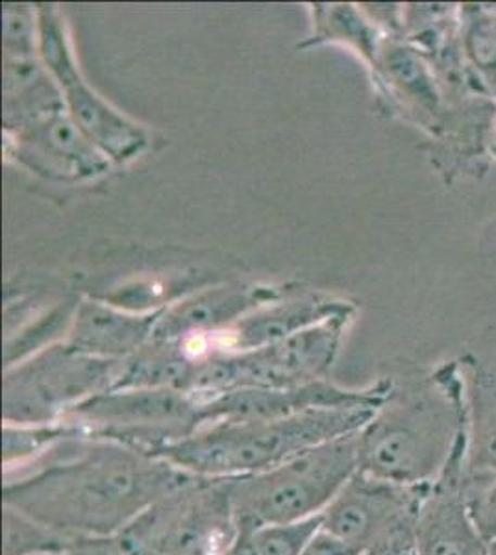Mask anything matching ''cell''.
Masks as SVG:
<instances>
[{
  "mask_svg": "<svg viewBox=\"0 0 496 555\" xmlns=\"http://www.w3.org/2000/svg\"><path fill=\"white\" fill-rule=\"evenodd\" d=\"M191 474L120 442L73 436L4 473L2 505L80 541H110Z\"/></svg>",
  "mask_w": 496,
  "mask_h": 555,
  "instance_id": "obj_1",
  "label": "cell"
},
{
  "mask_svg": "<svg viewBox=\"0 0 496 555\" xmlns=\"http://www.w3.org/2000/svg\"><path fill=\"white\" fill-rule=\"evenodd\" d=\"M466 385L446 361L391 391L358 431L359 473L398 486H432L466 447Z\"/></svg>",
  "mask_w": 496,
  "mask_h": 555,
  "instance_id": "obj_2",
  "label": "cell"
},
{
  "mask_svg": "<svg viewBox=\"0 0 496 555\" xmlns=\"http://www.w3.org/2000/svg\"><path fill=\"white\" fill-rule=\"evenodd\" d=\"M380 405L314 410L267 421L204 424L160 457L209 480H239L277 467L304 450L358 434Z\"/></svg>",
  "mask_w": 496,
  "mask_h": 555,
  "instance_id": "obj_3",
  "label": "cell"
},
{
  "mask_svg": "<svg viewBox=\"0 0 496 555\" xmlns=\"http://www.w3.org/2000/svg\"><path fill=\"white\" fill-rule=\"evenodd\" d=\"M359 470L358 434L322 442L277 467L232 480L241 530L321 517Z\"/></svg>",
  "mask_w": 496,
  "mask_h": 555,
  "instance_id": "obj_4",
  "label": "cell"
},
{
  "mask_svg": "<svg viewBox=\"0 0 496 555\" xmlns=\"http://www.w3.org/2000/svg\"><path fill=\"white\" fill-rule=\"evenodd\" d=\"M239 535L232 480L191 474L115 541L123 555H228Z\"/></svg>",
  "mask_w": 496,
  "mask_h": 555,
  "instance_id": "obj_5",
  "label": "cell"
},
{
  "mask_svg": "<svg viewBox=\"0 0 496 555\" xmlns=\"http://www.w3.org/2000/svg\"><path fill=\"white\" fill-rule=\"evenodd\" d=\"M65 421L84 434L160 455L204 426L199 398L175 389H110Z\"/></svg>",
  "mask_w": 496,
  "mask_h": 555,
  "instance_id": "obj_6",
  "label": "cell"
},
{
  "mask_svg": "<svg viewBox=\"0 0 496 555\" xmlns=\"http://www.w3.org/2000/svg\"><path fill=\"white\" fill-rule=\"evenodd\" d=\"M114 361L58 350L13 371L4 385V423H62L88 400L114 387Z\"/></svg>",
  "mask_w": 496,
  "mask_h": 555,
  "instance_id": "obj_7",
  "label": "cell"
},
{
  "mask_svg": "<svg viewBox=\"0 0 496 555\" xmlns=\"http://www.w3.org/2000/svg\"><path fill=\"white\" fill-rule=\"evenodd\" d=\"M428 487L398 486L358 470L322 513V530L361 554L414 537Z\"/></svg>",
  "mask_w": 496,
  "mask_h": 555,
  "instance_id": "obj_8",
  "label": "cell"
},
{
  "mask_svg": "<svg viewBox=\"0 0 496 555\" xmlns=\"http://www.w3.org/2000/svg\"><path fill=\"white\" fill-rule=\"evenodd\" d=\"M417 555H487L489 543L472 517L466 447L428 487L414 531Z\"/></svg>",
  "mask_w": 496,
  "mask_h": 555,
  "instance_id": "obj_9",
  "label": "cell"
},
{
  "mask_svg": "<svg viewBox=\"0 0 496 555\" xmlns=\"http://www.w3.org/2000/svg\"><path fill=\"white\" fill-rule=\"evenodd\" d=\"M466 385V473L471 481L496 476V330L459 356Z\"/></svg>",
  "mask_w": 496,
  "mask_h": 555,
  "instance_id": "obj_10",
  "label": "cell"
},
{
  "mask_svg": "<svg viewBox=\"0 0 496 555\" xmlns=\"http://www.w3.org/2000/svg\"><path fill=\"white\" fill-rule=\"evenodd\" d=\"M41 44L47 64L56 73L60 82L67 91V101L75 114L76 122L84 133H88L97 145L110 152L114 158L120 159L138 151L143 143L139 130L128 125L119 115L104 106L97 96L84 86L80 76L71 62L69 52L65 49L62 28L49 13H44L41 23Z\"/></svg>",
  "mask_w": 496,
  "mask_h": 555,
  "instance_id": "obj_11",
  "label": "cell"
},
{
  "mask_svg": "<svg viewBox=\"0 0 496 555\" xmlns=\"http://www.w3.org/2000/svg\"><path fill=\"white\" fill-rule=\"evenodd\" d=\"M459 41L467 64L496 101V4H459Z\"/></svg>",
  "mask_w": 496,
  "mask_h": 555,
  "instance_id": "obj_12",
  "label": "cell"
},
{
  "mask_svg": "<svg viewBox=\"0 0 496 555\" xmlns=\"http://www.w3.org/2000/svg\"><path fill=\"white\" fill-rule=\"evenodd\" d=\"M145 334V322L91 311V315L80 319L76 328L75 348L94 358L112 361L136 350Z\"/></svg>",
  "mask_w": 496,
  "mask_h": 555,
  "instance_id": "obj_13",
  "label": "cell"
},
{
  "mask_svg": "<svg viewBox=\"0 0 496 555\" xmlns=\"http://www.w3.org/2000/svg\"><path fill=\"white\" fill-rule=\"evenodd\" d=\"M78 426L62 421L52 424H4L2 465L4 473H13L49 454L58 442L73 436Z\"/></svg>",
  "mask_w": 496,
  "mask_h": 555,
  "instance_id": "obj_14",
  "label": "cell"
},
{
  "mask_svg": "<svg viewBox=\"0 0 496 555\" xmlns=\"http://www.w3.org/2000/svg\"><path fill=\"white\" fill-rule=\"evenodd\" d=\"M4 541H2V555H62L78 544L86 543L75 537L65 535L47 524L38 522L15 512L12 507H4Z\"/></svg>",
  "mask_w": 496,
  "mask_h": 555,
  "instance_id": "obj_15",
  "label": "cell"
},
{
  "mask_svg": "<svg viewBox=\"0 0 496 555\" xmlns=\"http://www.w3.org/2000/svg\"><path fill=\"white\" fill-rule=\"evenodd\" d=\"M321 528L322 517H311L241 531L256 555H304Z\"/></svg>",
  "mask_w": 496,
  "mask_h": 555,
  "instance_id": "obj_16",
  "label": "cell"
},
{
  "mask_svg": "<svg viewBox=\"0 0 496 555\" xmlns=\"http://www.w3.org/2000/svg\"><path fill=\"white\" fill-rule=\"evenodd\" d=\"M36 138L39 145L44 146V151H51L52 154L67 162H75L78 169L82 171H91L97 165H101V159L89 151L86 141L80 138V132L71 125L69 120L62 117L47 120L43 127H39Z\"/></svg>",
  "mask_w": 496,
  "mask_h": 555,
  "instance_id": "obj_17",
  "label": "cell"
},
{
  "mask_svg": "<svg viewBox=\"0 0 496 555\" xmlns=\"http://www.w3.org/2000/svg\"><path fill=\"white\" fill-rule=\"evenodd\" d=\"M469 480V478H467ZM472 517L487 543L496 541V476L487 480H469Z\"/></svg>",
  "mask_w": 496,
  "mask_h": 555,
  "instance_id": "obj_18",
  "label": "cell"
},
{
  "mask_svg": "<svg viewBox=\"0 0 496 555\" xmlns=\"http://www.w3.org/2000/svg\"><path fill=\"white\" fill-rule=\"evenodd\" d=\"M304 555H361V552L352 548L351 544L341 541L340 537L332 535L321 528Z\"/></svg>",
  "mask_w": 496,
  "mask_h": 555,
  "instance_id": "obj_19",
  "label": "cell"
},
{
  "mask_svg": "<svg viewBox=\"0 0 496 555\" xmlns=\"http://www.w3.org/2000/svg\"><path fill=\"white\" fill-rule=\"evenodd\" d=\"M4 33H7L8 43H20V47H28L30 44V21H28L25 13L7 10Z\"/></svg>",
  "mask_w": 496,
  "mask_h": 555,
  "instance_id": "obj_20",
  "label": "cell"
},
{
  "mask_svg": "<svg viewBox=\"0 0 496 555\" xmlns=\"http://www.w3.org/2000/svg\"><path fill=\"white\" fill-rule=\"evenodd\" d=\"M361 555H417L415 554V541L414 537L408 539H400L395 543L383 544V546H377V548L367 550Z\"/></svg>",
  "mask_w": 496,
  "mask_h": 555,
  "instance_id": "obj_21",
  "label": "cell"
},
{
  "mask_svg": "<svg viewBox=\"0 0 496 555\" xmlns=\"http://www.w3.org/2000/svg\"><path fill=\"white\" fill-rule=\"evenodd\" d=\"M487 555H496V541L495 543L489 544V552H487Z\"/></svg>",
  "mask_w": 496,
  "mask_h": 555,
  "instance_id": "obj_22",
  "label": "cell"
}]
</instances>
